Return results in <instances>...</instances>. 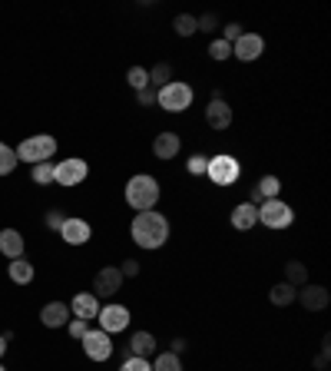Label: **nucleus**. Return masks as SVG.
<instances>
[{
    "label": "nucleus",
    "instance_id": "obj_1",
    "mask_svg": "<svg viewBox=\"0 0 331 371\" xmlns=\"http://www.w3.org/2000/svg\"><path fill=\"white\" fill-rule=\"evenodd\" d=\"M130 236L140 249H150V252L152 249H162L166 239H169V219L162 216V212H156V209L136 212V219H133V226H130Z\"/></svg>",
    "mask_w": 331,
    "mask_h": 371
},
{
    "label": "nucleus",
    "instance_id": "obj_2",
    "mask_svg": "<svg viewBox=\"0 0 331 371\" xmlns=\"http://www.w3.org/2000/svg\"><path fill=\"white\" fill-rule=\"evenodd\" d=\"M126 206L136 209V212H150V209H156V202H159V179L156 176H146V173H136L126 183Z\"/></svg>",
    "mask_w": 331,
    "mask_h": 371
},
{
    "label": "nucleus",
    "instance_id": "obj_3",
    "mask_svg": "<svg viewBox=\"0 0 331 371\" xmlns=\"http://www.w3.org/2000/svg\"><path fill=\"white\" fill-rule=\"evenodd\" d=\"M17 163H30V166H37V163H50L53 159V153H57V139H53L50 133H40V136H27L17 149Z\"/></svg>",
    "mask_w": 331,
    "mask_h": 371
},
{
    "label": "nucleus",
    "instance_id": "obj_4",
    "mask_svg": "<svg viewBox=\"0 0 331 371\" xmlns=\"http://www.w3.org/2000/svg\"><path fill=\"white\" fill-rule=\"evenodd\" d=\"M192 86L189 83H182V80H169L162 90H156V103L166 110V113H186L192 106Z\"/></svg>",
    "mask_w": 331,
    "mask_h": 371
},
{
    "label": "nucleus",
    "instance_id": "obj_5",
    "mask_svg": "<svg viewBox=\"0 0 331 371\" xmlns=\"http://www.w3.org/2000/svg\"><path fill=\"white\" fill-rule=\"evenodd\" d=\"M239 159L229 153H219V156H212L209 166H206V176H209V183L212 186H232L235 179H239Z\"/></svg>",
    "mask_w": 331,
    "mask_h": 371
},
{
    "label": "nucleus",
    "instance_id": "obj_6",
    "mask_svg": "<svg viewBox=\"0 0 331 371\" xmlns=\"http://www.w3.org/2000/svg\"><path fill=\"white\" fill-rule=\"evenodd\" d=\"M259 222L269 229H288L295 222V212L285 199H265L259 206Z\"/></svg>",
    "mask_w": 331,
    "mask_h": 371
},
{
    "label": "nucleus",
    "instance_id": "obj_7",
    "mask_svg": "<svg viewBox=\"0 0 331 371\" xmlns=\"http://www.w3.org/2000/svg\"><path fill=\"white\" fill-rule=\"evenodd\" d=\"M86 176H90V166H86V159H80V156H70V159H63V163L53 166V183L67 186V189L80 186Z\"/></svg>",
    "mask_w": 331,
    "mask_h": 371
},
{
    "label": "nucleus",
    "instance_id": "obj_8",
    "mask_svg": "<svg viewBox=\"0 0 331 371\" xmlns=\"http://www.w3.org/2000/svg\"><path fill=\"white\" fill-rule=\"evenodd\" d=\"M80 341H83V351H86L90 361H106L113 355V335H106L103 329H90Z\"/></svg>",
    "mask_w": 331,
    "mask_h": 371
},
{
    "label": "nucleus",
    "instance_id": "obj_9",
    "mask_svg": "<svg viewBox=\"0 0 331 371\" xmlns=\"http://www.w3.org/2000/svg\"><path fill=\"white\" fill-rule=\"evenodd\" d=\"M123 289V272H120V266H106V268H100L96 272V278H93V295L96 299H110V295H116V292Z\"/></svg>",
    "mask_w": 331,
    "mask_h": 371
},
{
    "label": "nucleus",
    "instance_id": "obj_10",
    "mask_svg": "<svg viewBox=\"0 0 331 371\" xmlns=\"http://www.w3.org/2000/svg\"><path fill=\"white\" fill-rule=\"evenodd\" d=\"M96 319H100V329L106 335H116V331H126V325H130V309L113 302V305H103Z\"/></svg>",
    "mask_w": 331,
    "mask_h": 371
},
{
    "label": "nucleus",
    "instance_id": "obj_11",
    "mask_svg": "<svg viewBox=\"0 0 331 371\" xmlns=\"http://www.w3.org/2000/svg\"><path fill=\"white\" fill-rule=\"evenodd\" d=\"M262 50H265V40H262V33H242L239 40L232 43V57L242 63H252V60H259Z\"/></svg>",
    "mask_w": 331,
    "mask_h": 371
},
{
    "label": "nucleus",
    "instance_id": "obj_12",
    "mask_svg": "<svg viewBox=\"0 0 331 371\" xmlns=\"http://www.w3.org/2000/svg\"><path fill=\"white\" fill-rule=\"evenodd\" d=\"M206 123H209L212 130H229V126H232V106L222 100L219 90L212 93L209 106H206Z\"/></svg>",
    "mask_w": 331,
    "mask_h": 371
},
{
    "label": "nucleus",
    "instance_id": "obj_13",
    "mask_svg": "<svg viewBox=\"0 0 331 371\" xmlns=\"http://www.w3.org/2000/svg\"><path fill=\"white\" fill-rule=\"evenodd\" d=\"M295 302H301V309L305 312H321V309H328V289L325 285H311V282H305L298 289V295H295Z\"/></svg>",
    "mask_w": 331,
    "mask_h": 371
},
{
    "label": "nucleus",
    "instance_id": "obj_14",
    "mask_svg": "<svg viewBox=\"0 0 331 371\" xmlns=\"http://www.w3.org/2000/svg\"><path fill=\"white\" fill-rule=\"evenodd\" d=\"M90 236H93V229H90V222H86V219L67 216V222H63V229H60V239L67 242V246H86V242H90Z\"/></svg>",
    "mask_w": 331,
    "mask_h": 371
},
{
    "label": "nucleus",
    "instance_id": "obj_15",
    "mask_svg": "<svg viewBox=\"0 0 331 371\" xmlns=\"http://www.w3.org/2000/svg\"><path fill=\"white\" fill-rule=\"evenodd\" d=\"M182 149V136L172 133V130H162L156 139H152V153H156V159H162V163H169V159H176Z\"/></svg>",
    "mask_w": 331,
    "mask_h": 371
},
{
    "label": "nucleus",
    "instance_id": "obj_16",
    "mask_svg": "<svg viewBox=\"0 0 331 371\" xmlns=\"http://www.w3.org/2000/svg\"><path fill=\"white\" fill-rule=\"evenodd\" d=\"M70 315H73V319H83V321H93L96 315H100V299H96L93 292H80V295H73Z\"/></svg>",
    "mask_w": 331,
    "mask_h": 371
},
{
    "label": "nucleus",
    "instance_id": "obj_17",
    "mask_svg": "<svg viewBox=\"0 0 331 371\" xmlns=\"http://www.w3.org/2000/svg\"><path fill=\"white\" fill-rule=\"evenodd\" d=\"M40 321L47 329H63L70 321V305L67 302H47L40 309Z\"/></svg>",
    "mask_w": 331,
    "mask_h": 371
},
{
    "label": "nucleus",
    "instance_id": "obj_18",
    "mask_svg": "<svg viewBox=\"0 0 331 371\" xmlns=\"http://www.w3.org/2000/svg\"><path fill=\"white\" fill-rule=\"evenodd\" d=\"M0 256L13 258H23V236L17 229H0Z\"/></svg>",
    "mask_w": 331,
    "mask_h": 371
},
{
    "label": "nucleus",
    "instance_id": "obj_19",
    "mask_svg": "<svg viewBox=\"0 0 331 371\" xmlns=\"http://www.w3.org/2000/svg\"><path fill=\"white\" fill-rule=\"evenodd\" d=\"M255 222H259V206H252V202H239V206L232 209V229L249 232Z\"/></svg>",
    "mask_w": 331,
    "mask_h": 371
},
{
    "label": "nucleus",
    "instance_id": "obj_20",
    "mask_svg": "<svg viewBox=\"0 0 331 371\" xmlns=\"http://www.w3.org/2000/svg\"><path fill=\"white\" fill-rule=\"evenodd\" d=\"M130 351L136 355V358H150L152 351H156V335H152V331H133Z\"/></svg>",
    "mask_w": 331,
    "mask_h": 371
},
{
    "label": "nucleus",
    "instance_id": "obj_21",
    "mask_svg": "<svg viewBox=\"0 0 331 371\" xmlns=\"http://www.w3.org/2000/svg\"><path fill=\"white\" fill-rule=\"evenodd\" d=\"M7 275H11V282H17V285H30L37 272H33V266L27 258H13L11 266H7Z\"/></svg>",
    "mask_w": 331,
    "mask_h": 371
},
{
    "label": "nucleus",
    "instance_id": "obj_22",
    "mask_svg": "<svg viewBox=\"0 0 331 371\" xmlns=\"http://www.w3.org/2000/svg\"><path fill=\"white\" fill-rule=\"evenodd\" d=\"M295 295H298V289L288 285V282H279V285H271V292H269L271 305H279V309H288L291 302H295Z\"/></svg>",
    "mask_w": 331,
    "mask_h": 371
},
{
    "label": "nucleus",
    "instance_id": "obj_23",
    "mask_svg": "<svg viewBox=\"0 0 331 371\" xmlns=\"http://www.w3.org/2000/svg\"><path fill=\"white\" fill-rule=\"evenodd\" d=\"M255 193H259V199L265 202V199H279L281 193V183H279V176H262L259 183H255Z\"/></svg>",
    "mask_w": 331,
    "mask_h": 371
},
{
    "label": "nucleus",
    "instance_id": "obj_24",
    "mask_svg": "<svg viewBox=\"0 0 331 371\" xmlns=\"http://www.w3.org/2000/svg\"><path fill=\"white\" fill-rule=\"evenodd\" d=\"M285 282H288V285H295V289H301V285L308 282V268L301 266L298 258L285 262Z\"/></svg>",
    "mask_w": 331,
    "mask_h": 371
},
{
    "label": "nucleus",
    "instance_id": "obj_25",
    "mask_svg": "<svg viewBox=\"0 0 331 371\" xmlns=\"http://www.w3.org/2000/svg\"><path fill=\"white\" fill-rule=\"evenodd\" d=\"M169 80H172V67H169V63H156V67L150 70V86H152V90H162Z\"/></svg>",
    "mask_w": 331,
    "mask_h": 371
},
{
    "label": "nucleus",
    "instance_id": "obj_26",
    "mask_svg": "<svg viewBox=\"0 0 331 371\" xmlns=\"http://www.w3.org/2000/svg\"><path fill=\"white\" fill-rule=\"evenodd\" d=\"M152 371H182V361L176 351H162V355H156V361H152Z\"/></svg>",
    "mask_w": 331,
    "mask_h": 371
},
{
    "label": "nucleus",
    "instance_id": "obj_27",
    "mask_svg": "<svg viewBox=\"0 0 331 371\" xmlns=\"http://www.w3.org/2000/svg\"><path fill=\"white\" fill-rule=\"evenodd\" d=\"M126 83H130L136 93L146 90V86H150V70H146V67H130V73H126Z\"/></svg>",
    "mask_w": 331,
    "mask_h": 371
},
{
    "label": "nucleus",
    "instance_id": "obj_28",
    "mask_svg": "<svg viewBox=\"0 0 331 371\" xmlns=\"http://www.w3.org/2000/svg\"><path fill=\"white\" fill-rule=\"evenodd\" d=\"M172 27H176V33H179V37H192V33H199V23H196V17H192V13H179V17L172 21Z\"/></svg>",
    "mask_w": 331,
    "mask_h": 371
},
{
    "label": "nucleus",
    "instance_id": "obj_29",
    "mask_svg": "<svg viewBox=\"0 0 331 371\" xmlns=\"http://www.w3.org/2000/svg\"><path fill=\"white\" fill-rule=\"evenodd\" d=\"M17 169V153L7 143H0V176H11Z\"/></svg>",
    "mask_w": 331,
    "mask_h": 371
},
{
    "label": "nucleus",
    "instance_id": "obj_30",
    "mask_svg": "<svg viewBox=\"0 0 331 371\" xmlns=\"http://www.w3.org/2000/svg\"><path fill=\"white\" fill-rule=\"evenodd\" d=\"M30 179L37 186H50L53 183V163H37L33 166V173H30Z\"/></svg>",
    "mask_w": 331,
    "mask_h": 371
},
{
    "label": "nucleus",
    "instance_id": "obj_31",
    "mask_svg": "<svg viewBox=\"0 0 331 371\" xmlns=\"http://www.w3.org/2000/svg\"><path fill=\"white\" fill-rule=\"evenodd\" d=\"M209 57H212V60H229V57H232V43H225V40H222V37H219V40H212L209 43Z\"/></svg>",
    "mask_w": 331,
    "mask_h": 371
},
{
    "label": "nucleus",
    "instance_id": "obj_32",
    "mask_svg": "<svg viewBox=\"0 0 331 371\" xmlns=\"http://www.w3.org/2000/svg\"><path fill=\"white\" fill-rule=\"evenodd\" d=\"M120 371H152L150 358H136V355H130V358L120 365Z\"/></svg>",
    "mask_w": 331,
    "mask_h": 371
},
{
    "label": "nucleus",
    "instance_id": "obj_33",
    "mask_svg": "<svg viewBox=\"0 0 331 371\" xmlns=\"http://www.w3.org/2000/svg\"><path fill=\"white\" fill-rule=\"evenodd\" d=\"M63 222H67V212H63V209H50V212H47V229L60 232Z\"/></svg>",
    "mask_w": 331,
    "mask_h": 371
},
{
    "label": "nucleus",
    "instance_id": "obj_34",
    "mask_svg": "<svg viewBox=\"0 0 331 371\" xmlns=\"http://www.w3.org/2000/svg\"><path fill=\"white\" fill-rule=\"evenodd\" d=\"M67 331H70V338H83V335L90 331V321H83V319H70V321H67Z\"/></svg>",
    "mask_w": 331,
    "mask_h": 371
},
{
    "label": "nucleus",
    "instance_id": "obj_35",
    "mask_svg": "<svg viewBox=\"0 0 331 371\" xmlns=\"http://www.w3.org/2000/svg\"><path fill=\"white\" fill-rule=\"evenodd\" d=\"M206 166H209V159H206L202 153H196V156L189 159V163H186V169H189L192 176H206Z\"/></svg>",
    "mask_w": 331,
    "mask_h": 371
},
{
    "label": "nucleus",
    "instance_id": "obj_36",
    "mask_svg": "<svg viewBox=\"0 0 331 371\" xmlns=\"http://www.w3.org/2000/svg\"><path fill=\"white\" fill-rule=\"evenodd\" d=\"M242 33H245V30H242V23H225V27H222V40H225V43H235Z\"/></svg>",
    "mask_w": 331,
    "mask_h": 371
},
{
    "label": "nucleus",
    "instance_id": "obj_37",
    "mask_svg": "<svg viewBox=\"0 0 331 371\" xmlns=\"http://www.w3.org/2000/svg\"><path fill=\"white\" fill-rule=\"evenodd\" d=\"M196 23H199L202 33H212L215 27H219V17H215V13H206V17H196Z\"/></svg>",
    "mask_w": 331,
    "mask_h": 371
},
{
    "label": "nucleus",
    "instance_id": "obj_38",
    "mask_svg": "<svg viewBox=\"0 0 331 371\" xmlns=\"http://www.w3.org/2000/svg\"><path fill=\"white\" fill-rule=\"evenodd\" d=\"M120 272H123V278H136L140 275V262H136V258H126L120 266Z\"/></svg>",
    "mask_w": 331,
    "mask_h": 371
},
{
    "label": "nucleus",
    "instance_id": "obj_39",
    "mask_svg": "<svg viewBox=\"0 0 331 371\" xmlns=\"http://www.w3.org/2000/svg\"><path fill=\"white\" fill-rule=\"evenodd\" d=\"M136 103H140V106H152V103H156V90H152V86L140 90V93H136Z\"/></svg>",
    "mask_w": 331,
    "mask_h": 371
},
{
    "label": "nucleus",
    "instance_id": "obj_40",
    "mask_svg": "<svg viewBox=\"0 0 331 371\" xmlns=\"http://www.w3.org/2000/svg\"><path fill=\"white\" fill-rule=\"evenodd\" d=\"M182 348H186V338H176V341H172V351H176V355H182Z\"/></svg>",
    "mask_w": 331,
    "mask_h": 371
},
{
    "label": "nucleus",
    "instance_id": "obj_41",
    "mask_svg": "<svg viewBox=\"0 0 331 371\" xmlns=\"http://www.w3.org/2000/svg\"><path fill=\"white\" fill-rule=\"evenodd\" d=\"M4 355H7V338L0 335V358H4Z\"/></svg>",
    "mask_w": 331,
    "mask_h": 371
},
{
    "label": "nucleus",
    "instance_id": "obj_42",
    "mask_svg": "<svg viewBox=\"0 0 331 371\" xmlns=\"http://www.w3.org/2000/svg\"><path fill=\"white\" fill-rule=\"evenodd\" d=\"M0 371H7V368H4V365H0Z\"/></svg>",
    "mask_w": 331,
    "mask_h": 371
}]
</instances>
